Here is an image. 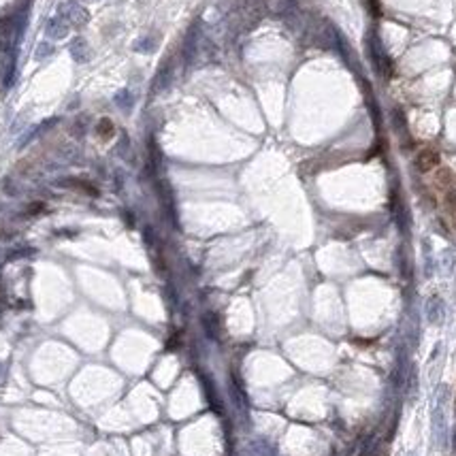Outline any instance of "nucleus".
I'll return each instance as SVG.
<instances>
[{
    "label": "nucleus",
    "instance_id": "nucleus-3",
    "mask_svg": "<svg viewBox=\"0 0 456 456\" xmlns=\"http://www.w3.org/2000/svg\"><path fill=\"white\" fill-rule=\"evenodd\" d=\"M367 5H369V9H371V13H373L375 17H379V5H377V0H367Z\"/></svg>",
    "mask_w": 456,
    "mask_h": 456
},
{
    "label": "nucleus",
    "instance_id": "nucleus-2",
    "mask_svg": "<svg viewBox=\"0 0 456 456\" xmlns=\"http://www.w3.org/2000/svg\"><path fill=\"white\" fill-rule=\"evenodd\" d=\"M98 137L105 139V141L113 137V124H111V119H107V117H105L103 122L98 124Z\"/></svg>",
    "mask_w": 456,
    "mask_h": 456
},
{
    "label": "nucleus",
    "instance_id": "nucleus-1",
    "mask_svg": "<svg viewBox=\"0 0 456 456\" xmlns=\"http://www.w3.org/2000/svg\"><path fill=\"white\" fill-rule=\"evenodd\" d=\"M414 164H416V169H418L420 173H428V171H433V169H437V166H439V151H437V149H433V147H424V149H420V151L416 154V160H414Z\"/></svg>",
    "mask_w": 456,
    "mask_h": 456
}]
</instances>
